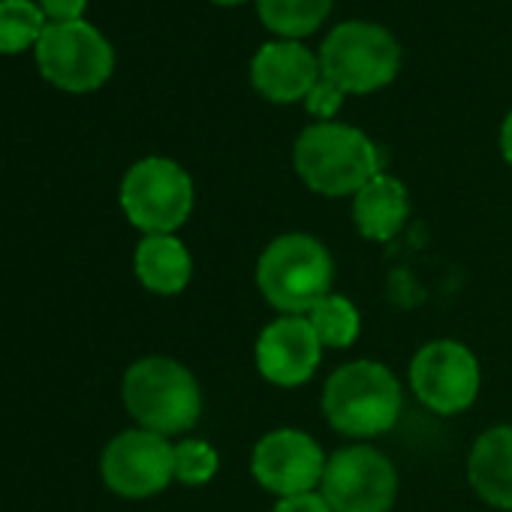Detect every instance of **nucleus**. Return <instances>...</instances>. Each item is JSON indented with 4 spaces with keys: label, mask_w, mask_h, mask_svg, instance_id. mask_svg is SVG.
<instances>
[{
    "label": "nucleus",
    "mask_w": 512,
    "mask_h": 512,
    "mask_svg": "<svg viewBox=\"0 0 512 512\" xmlns=\"http://www.w3.org/2000/svg\"><path fill=\"white\" fill-rule=\"evenodd\" d=\"M293 166L320 196H356L383 172V157L359 127L317 121L299 133L293 145Z\"/></svg>",
    "instance_id": "f257e3e1"
},
{
    "label": "nucleus",
    "mask_w": 512,
    "mask_h": 512,
    "mask_svg": "<svg viewBox=\"0 0 512 512\" xmlns=\"http://www.w3.org/2000/svg\"><path fill=\"white\" fill-rule=\"evenodd\" d=\"M335 263L326 244L308 232H287L269 241L256 260V287L263 299L290 317H305L332 293Z\"/></svg>",
    "instance_id": "f03ea898"
},
{
    "label": "nucleus",
    "mask_w": 512,
    "mask_h": 512,
    "mask_svg": "<svg viewBox=\"0 0 512 512\" xmlns=\"http://www.w3.org/2000/svg\"><path fill=\"white\" fill-rule=\"evenodd\" d=\"M401 404L404 395L398 377L374 359L341 365L323 386V413L329 425L338 434L356 440L395 428Z\"/></svg>",
    "instance_id": "7ed1b4c3"
},
{
    "label": "nucleus",
    "mask_w": 512,
    "mask_h": 512,
    "mask_svg": "<svg viewBox=\"0 0 512 512\" xmlns=\"http://www.w3.org/2000/svg\"><path fill=\"white\" fill-rule=\"evenodd\" d=\"M127 413L139 428L154 434H184L199 422L202 392L187 365L169 356H145L133 362L121 383Z\"/></svg>",
    "instance_id": "20e7f679"
},
{
    "label": "nucleus",
    "mask_w": 512,
    "mask_h": 512,
    "mask_svg": "<svg viewBox=\"0 0 512 512\" xmlns=\"http://www.w3.org/2000/svg\"><path fill=\"white\" fill-rule=\"evenodd\" d=\"M320 70L344 94H374L398 76L401 46L383 25L344 22L326 37Z\"/></svg>",
    "instance_id": "39448f33"
},
{
    "label": "nucleus",
    "mask_w": 512,
    "mask_h": 512,
    "mask_svg": "<svg viewBox=\"0 0 512 512\" xmlns=\"http://www.w3.org/2000/svg\"><path fill=\"white\" fill-rule=\"evenodd\" d=\"M193 181L169 157L133 163L121 181V208L145 235H175L193 211Z\"/></svg>",
    "instance_id": "423d86ee"
},
{
    "label": "nucleus",
    "mask_w": 512,
    "mask_h": 512,
    "mask_svg": "<svg viewBox=\"0 0 512 512\" xmlns=\"http://www.w3.org/2000/svg\"><path fill=\"white\" fill-rule=\"evenodd\" d=\"M40 73L61 91L88 94L109 82L115 52L109 40L88 22H52L37 43Z\"/></svg>",
    "instance_id": "0eeeda50"
},
{
    "label": "nucleus",
    "mask_w": 512,
    "mask_h": 512,
    "mask_svg": "<svg viewBox=\"0 0 512 512\" xmlns=\"http://www.w3.org/2000/svg\"><path fill=\"white\" fill-rule=\"evenodd\" d=\"M320 494L332 512H389L398 497V470L380 449L356 443L326 461Z\"/></svg>",
    "instance_id": "6e6552de"
},
{
    "label": "nucleus",
    "mask_w": 512,
    "mask_h": 512,
    "mask_svg": "<svg viewBox=\"0 0 512 512\" xmlns=\"http://www.w3.org/2000/svg\"><path fill=\"white\" fill-rule=\"evenodd\" d=\"M413 395L440 416L464 413L482 386V371L470 347L452 338L428 341L410 362Z\"/></svg>",
    "instance_id": "1a4fd4ad"
},
{
    "label": "nucleus",
    "mask_w": 512,
    "mask_h": 512,
    "mask_svg": "<svg viewBox=\"0 0 512 512\" xmlns=\"http://www.w3.org/2000/svg\"><path fill=\"white\" fill-rule=\"evenodd\" d=\"M100 473L109 491L121 497H154L175 479V443L145 428L121 431L106 443Z\"/></svg>",
    "instance_id": "9d476101"
},
{
    "label": "nucleus",
    "mask_w": 512,
    "mask_h": 512,
    "mask_svg": "<svg viewBox=\"0 0 512 512\" xmlns=\"http://www.w3.org/2000/svg\"><path fill=\"white\" fill-rule=\"evenodd\" d=\"M326 455L320 443L299 428H278L260 437L250 455L253 479L278 497L317 491L326 473Z\"/></svg>",
    "instance_id": "9b49d317"
},
{
    "label": "nucleus",
    "mask_w": 512,
    "mask_h": 512,
    "mask_svg": "<svg viewBox=\"0 0 512 512\" xmlns=\"http://www.w3.org/2000/svg\"><path fill=\"white\" fill-rule=\"evenodd\" d=\"M256 371L281 389H296L308 383L323 359V344L308 323V317H278L272 320L253 347Z\"/></svg>",
    "instance_id": "f8f14e48"
},
{
    "label": "nucleus",
    "mask_w": 512,
    "mask_h": 512,
    "mask_svg": "<svg viewBox=\"0 0 512 512\" xmlns=\"http://www.w3.org/2000/svg\"><path fill=\"white\" fill-rule=\"evenodd\" d=\"M320 79V58L299 40L266 43L250 61V82L256 94L266 97L269 103L284 106L305 100Z\"/></svg>",
    "instance_id": "ddd939ff"
},
{
    "label": "nucleus",
    "mask_w": 512,
    "mask_h": 512,
    "mask_svg": "<svg viewBox=\"0 0 512 512\" xmlns=\"http://www.w3.org/2000/svg\"><path fill=\"white\" fill-rule=\"evenodd\" d=\"M467 479L488 506L512 509V425H494L476 437Z\"/></svg>",
    "instance_id": "4468645a"
},
{
    "label": "nucleus",
    "mask_w": 512,
    "mask_h": 512,
    "mask_svg": "<svg viewBox=\"0 0 512 512\" xmlns=\"http://www.w3.org/2000/svg\"><path fill=\"white\" fill-rule=\"evenodd\" d=\"M407 217H410V193L389 172H380L353 196V223L359 235L368 241L395 238L404 229Z\"/></svg>",
    "instance_id": "2eb2a0df"
},
{
    "label": "nucleus",
    "mask_w": 512,
    "mask_h": 512,
    "mask_svg": "<svg viewBox=\"0 0 512 512\" xmlns=\"http://www.w3.org/2000/svg\"><path fill=\"white\" fill-rule=\"evenodd\" d=\"M133 269L139 284L157 296H178L193 278L190 250L175 235H145L136 247Z\"/></svg>",
    "instance_id": "dca6fc26"
},
{
    "label": "nucleus",
    "mask_w": 512,
    "mask_h": 512,
    "mask_svg": "<svg viewBox=\"0 0 512 512\" xmlns=\"http://www.w3.org/2000/svg\"><path fill=\"white\" fill-rule=\"evenodd\" d=\"M332 10V0H256L260 22L284 37V40H302L314 34Z\"/></svg>",
    "instance_id": "f3484780"
},
{
    "label": "nucleus",
    "mask_w": 512,
    "mask_h": 512,
    "mask_svg": "<svg viewBox=\"0 0 512 512\" xmlns=\"http://www.w3.org/2000/svg\"><path fill=\"white\" fill-rule=\"evenodd\" d=\"M308 323L314 326L323 350H347L356 344L359 332H362V317L356 311V305L341 296V293H329L326 299H320L308 314Z\"/></svg>",
    "instance_id": "a211bd4d"
},
{
    "label": "nucleus",
    "mask_w": 512,
    "mask_h": 512,
    "mask_svg": "<svg viewBox=\"0 0 512 512\" xmlns=\"http://www.w3.org/2000/svg\"><path fill=\"white\" fill-rule=\"evenodd\" d=\"M46 13L34 0H0V55L37 46L46 31Z\"/></svg>",
    "instance_id": "6ab92c4d"
},
{
    "label": "nucleus",
    "mask_w": 512,
    "mask_h": 512,
    "mask_svg": "<svg viewBox=\"0 0 512 512\" xmlns=\"http://www.w3.org/2000/svg\"><path fill=\"white\" fill-rule=\"evenodd\" d=\"M217 470H220V455L211 443L193 437L175 443V479L181 485L190 488L205 485L217 476Z\"/></svg>",
    "instance_id": "aec40b11"
},
{
    "label": "nucleus",
    "mask_w": 512,
    "mask_h": 512,
    "mask_svg": "<svg viewBox=\"0 0 512 512\" xmlns=\"http://www.w3.org/2000/svg\"><path fill=\"white\" fill-rule=\"evenodd\" d=\"M344 91L335 85V82H329L326 76L314 85V91L305 97V106H308V112L317 118V121H332L335 115H338V109L344 106Z\"/></svg>",
    "instance_id": "412c9836"
},
{
    "label": "nucleus",
    "mask_w": 512,
    "mask_h": 512,
    "mask_svg": "<svg viewBox=\"0 0 512 512\" xmlns=\"http://www.w3.org/2000/svg\"><path fill=\"white\" fill-rule=\"evenodd\" d=\"M272 512H332V506L320 491H305V494L281 497Z\"/></svg>",
    "instance_id": "4be33fe9"
},
{
    "label": "nucleus",
    "mask_w": 512,
    "mask_h": 512,
    "mask_svg": "<svg viewBox=\"0 0 512 512\" xmlns=\"http://www.w3.org/2000/svg\"><path fill=\"white\" fill-rule=\"evenodd\" d=\"M85 7H88V0H40V10L52 22H79Z\"/></svg>",
    "instance_id": "5701e85b"
},
{
    "label": "nucleus",
    "mask_w": 512,
    "mask_h": 512,
    "mask_svg": "<svg viewBox=\"0 0 512 512\" xmlns=\"http://www.w3.org/2000/svg\"><path fill=\"white\" fill-rule=\"evenodd\" d=\"M500 154L512 166V112L503 118V127H500Z\"/></svg>",
    "instance_id": "b1692460"
},
{
    "label": "nucleus",
    "mask_w": 512,
    "mask_h": 512,
    "mask_svg": "<svg viewBox=\"0 0 512 512\" xmlns=\"http://www.w3.org/2000/svg\"><path fill=\"white\" fill-rule=\"evenodd\" d=\"M214 4H220V7H238V4H244V0H214Z\"/></svg>",
    "instance_id": "393cba45"
}]
</instances>
